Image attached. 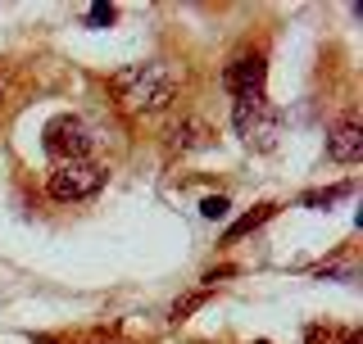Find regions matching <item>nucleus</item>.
Returning a JSON list of instances; mask_svg holds the SVG:
<instances>
[{"mask_svg": "<svg viewBox=\"0 0 363 344\" xmlns=\"http://www.w3.org/2000/svg\"><path fill=\"white\" fill-rule=\"evenodd\" d=\"M109 91H113V105L128 118H155V113H164L177 100L182 68L168 59H145V64H132L123 73H113Z\"/></svg>", "mask_w": 363, "mask_h": 344, "instance_id": "nucleus-1", "label": "nucleus"}, {"mask_svg": "<svg viewBox=\"0 0 363 344\" xmlns=\"http://www.w3.org/2000/svg\"><path fill=\"white\" fill-rule=\"evenodd\" d=\"M109 168L96 164V159H73V164H55L50 177H45V195L55 204H86L105 190Z\"/></svg>", "mask_w": 363, "mask_h": 344, "instance_id": "nucleus-2", "label": "nucleus"}, {"mask_svg": "<svg viewBox=\"0 0 363 344\" xmlns=\"http://www.w3.org/2000/svg\"><path fill=\"white\" fill-rule=\"evenodd\" d=\"M232 127L250 150L268 154L272 145L281 141V113L272 109L268 100H236L232 105Z\"/></svg>", "mask_w": 363, "mask_h": 344, "instance_id": "nucleus-3", "label": "nucleus"}, {"mask_svg": "<svg viewBox=\"0 0 363 344\" xmlns=\"http://www.w3.org/2000/svg\"><path fill=\"white\" fill-rule=\"evenodd\" d=\"M41 150L55 164H73V159H91V132L77 113H55L41 127Z\"/></svg>", "mask_w": 363, "mask_h": 344, "instance_id": "nucleus-4", "label": "nucleus"}, {"mask_svg": "<svg viewBox=\"0 0 363 344\" xmlns=\"http://www.w3.org/2000/svg\"><path fill=\"white\" fill-rule=\"evenodd\" d=\"M223 86L236 100H268V55L264 50H236L223 68Z\"/></svg>", "mask_w": 363, "mask_h": 344, "instance_id": "nucleus-5", "label": "nucleus"}, {"mask_svg": "<svg viewBox=\"0 0 363 344\" xmlns=\"http://www.w3.org/2000/svg\"><path fill=\"white\" fill-rule=\"evenodd\" d=\"M327 154H332V164H340V168H354L363 159V118L354 109L340 113L332 127H327Z\"/></svg>", "mask_w": 363, "mask_h": 344, "instance_id": "nucleus-6", "label": "nucleus"}, {"mask_svg": "<svg viewBox=\"0 0 363 344\" xmlns=\"http://www.w3.org/2000/svg\"><path fill=\"white\" fill-rule=\"evenodd\" d=\"M213 145V127L204 118H182L173 132H168V150L173 154H191V150H209Z\"/></svg>", "mask_w": 363, "mask_h": 344, "instance_id": "nucleus-7", "label": "nucleus"}, {"mask_svg": "<svg viewBox=\"0 0 363 344\" xmlns=\"http://www.w3.org/2000/svg\"><path fill=\"white\" fill-rule=\"evenodd\" d=\"M272 213H277V204H272V200L255 204V209H250V213H241V217H236L232 227H227V240H241V236H250V231H259V227H264Z\"/></svg>", "mask_w": 363, "mask_h": 344, "instance_id": "nucleus-8", "label": "nucleus"}, {"mask_svg": "<svg viewBox=\"0 0 363 344\" xmlns=\"http://www.w3.org/2000/svg\"><path fill=\"white\" fill-rule=\"evenodd\" d=\"M350 190H354L350 181H340V186H327V190H309V195H300V209H332V204L345 200Z\"/></svg>", "mask_w": 363, "mask_h": 344, "instance_id": "nucleus-9", "label": "nucleus"}, {"mask_svg": "<svg viewBox=\"0 0 363 344\" xmlns=\"http://www.w3.org/2000/svg\"><path fill=\"white\" fill-rule=\"evenodd\" d=\"M345 340H350V326H327V322L304 326V344H345Z\"/></svg>", "mask_w": 363, "mask_h": 344, "instance_id": "nucleus-10", "label": "nucleus"}, {"mask_svg": "<svg viewBox=\"0 0 363 344\" xmlns=\"http://www.w3.org/2000/svg\"><path fill=\"white\" fill-rule=\"evenodd\" d=\"M227 209H232V204H227L223 195H204V200H200V213L209 217V222H218V217H227Z\"/></svg>", "mask_w": 363, "mask_h": 344, "instance_id": "nucleus-11", "label": "nucleus"}, {"mask_svg": "<svg viewBox=\"0 0 363 344\" xmlns=\"http://www.w3.org/2000/svg\"><path fill=\"white\" fill-rule=\"evenodd\" d=\"M113 18H118V9H113V5H91L86 9V28H109Z\"/></svg>", "mask_w": 363, "mask_h": 344, "instance_id": "nucleus-12", "label": "nucleus"}, {"mask_svg": "<svg viewBox=\"0 0 363 344\" xmlns=\"http://www.w3.org/2000/svg\"><path fill=\"white\" fill-rule=\"evenodd\" d=\"M204 299H209V290H196V294H186L182 304H173V322H186V313H196Z\"/></svg>", "mask_w": 363, "mask_h": 344, "instance_id": "nucleus-13", "label": "nucleus"}, {"mask_svg": "<svg viewBox=\"0 0 363 344\" xmlns=\"http://www.w3.org/2000/svg\"><path fill=\"white\" fill-rule=\"evenodd\" d=\"M5 91H9V77H5V68H0V105H5Z\"/></svg>", "mask_w": 363, "mask_h": 344, "instance_id": "nucleus-14", "label": "nucleus"}, {"mask_svg": "<svg viewBox=\"0 0 363 344\" xmlns=\"http://www.w3.org/2000/svg\"><path fill=\"white\" fill-rule=\"evenodd\" d=\"M32 344H64V340H55V336H37Z\"/></svg>", "mask_w": 363, "mask_h": 344, "instance_id": "nucleus-15", "label": "nucleus"}, {"mask_svg": "<svg viewBox=\"0 0 363 344\" xmlns=\"http://www.w3.org/2000/svg\"><path fill=\"white\" fill-rule=\"evenodd\" d=\"M109 344H123V340H109Z\"/></svg>", "mask_w": 363, "mask_h": 344, "instance_id": "nucleus-16", "label": "nucleus"}]
</instances>
